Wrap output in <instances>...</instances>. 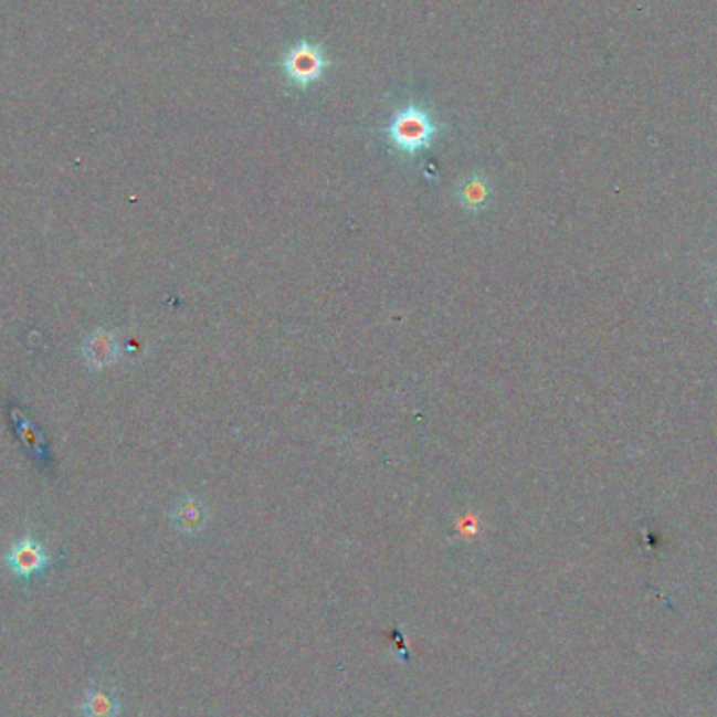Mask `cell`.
<instances>
[{"label":"cell","mask_w":717,"mask_h":717,"mask_svg":"<svg viewBox=\"0 0 717 717\" xmlns=\"http://www.w3.org/2000/svg\"><path fill=\"white\" fill-rule=\"evenodd\" d=\"M84 363L88 368L105 369L114 366L123 352L118 336L107 328L93 329L83 340Z\"/></svg>","instance_id":"obj_4"},{"label":"cell","mask_w":717,"mask_h":717,"mask_svg":"<svg viewBox=\"0 0 717 717\" xmlns=\"http://www.w3.org/2000/svg\"><path fill=\"white\" fill-rule=\"evenodd\" d=\"M78 711L83 714V717H120L124 705L114 690H107L102 684L91 682L84 688Z\"/></svg>","instance_id":"obj_5"},{"label":"cell","mask_w":717,"mask_h":717,"mask_svg":"<svg viewBox=\"0 0 717 717\" xmlns=\"http://www.w3.org/2000/svg\"><path fill=\"white\" fill-rule=\"evenodd\" d=\"M439 137V124L431 112L418 103L403 105L387 126L389 144L405 156H418Z\"/></svg>","instance_id":"obj_1"},{"label":"cell","mask_w":717,"mask_h":717,"mask_svg":"<svg viewBox=\"0 0 717 717\" xmlns=\"http://www.w3.org/2000/svg\"><path fill=\"white\" fill-rule=\"evenodd\" d=\"M208 518L210 513L204 502H200L193 495H184L183 499L177 502L175 508L170 510V523L181 534L196 535L204 531Z\"/></svg>","instance_id":"obj_6"},{"label":"cell","mask_w":717,"mask_h":717,"mask_svg":"<svg viewBox=\"0 0 717 717\" xmlns=\"http://www.w3.org/2000/svg\"><path fill=\"white\" fill-rule=\"evenodd\" d=\"M329 70L328 53L321 44L310 41L296 42L289 46L282 60V72L286 81L298 88H308L319 83Z\"/></svg>","instance_id":"obj_2"},{"label":"cell","mask_w":717,"mask_h":717,"mask_svg":"<svg viewBox=\"0 0 717 717\" xmlns=\"http://www.w3.org/2000/svg\"><path fill=\"white\" fill-rule=\"evenodd\" d=\"M53 558L36 535H23L4 553V567L21 581H32L46 573Z\"/></svg>","instance_id":"obj_3"},{"label":"cell","mask_w":717,"mask_h":717,"mask_svg":"<svg viewBox=\"0 0 717 717\" xmlns=\"http://www.w3.org/2000/svg\"><path fill=\"white\" fill-rule=\"evenodd\" d=\"M489 198H492V187L483 175H471L457 187V202L472 212L489 204Z\"/></svg>","instance_id":"obj_7"}]
</instances>
